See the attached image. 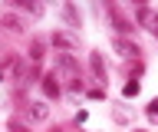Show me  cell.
Listing matches in <instances>:
<instances>
[{
    "instance_id": "1",
    "label": "cell",
    "mask_w": 158,
    "mask_h": 132,
    "mask_svg": "<svg viewBox=\"0 0 158 132\" xmlns=\"http://www.w3.org/2000/svg\"><path fill=\"white\" fill-rule=\"evenodd\" d=\"M56 79H63L69 89L82 92V79H79V63L73 60V53H56Z\"/></svg>"
},
{
    "instance_id": "2",
    "label": "cell",
    "mask_w": 158,
    "mask_h": 132,
    "mask_svg": "<svg viewBox=\"0 0 158 132\" xmlns=\"http://www.w3.org/2000/svg\"><path fill=\"white\" fill-rule=\"evenodd\" d=\"M135 23L142 27V30H148L152 36H158V10H152V7H138V10H135Z\"/></svg>"
},
{
    "instance_id": "3",
    "label": "cell",
    "mask_w": 158,
    "mask_h": 132,
    "mask_svg": "<svg viewBox=\"0 0 158 132\" xmlns=\"http://www.w3.org/2000/svg\"><path fill=\"white\" fill-rule=\"evenodd\" d=\"M112 50H115L122 60H138V56H142V46L125 40V36H115V40H112Z\"/></svg>"
},
{
    "instance_id": "4",
    "label": "cell",
    "mask_w": 158,
    "mask_h": 132,
    "mask_svg": "<svg viewBox=\"0 0 158 132\" xmlns=\"http://www.w3.org/2000/svg\"><path fill=\"white\" fill-rule=\"evenodd\" d=\"M49 43H53L56 50H63V53H73V50H79V36H73L69 30H56L53 36H49Z\"/></svg>"
},
{
    "instance_id": "5",
    "label": "cell",
    "mask_w": 158,
    "mask_h": 132,
    "mask_svg": "<svg viewBox=\"0 0 158 132\" xmlns=\"http://www.w3.org/2000/svg\"><path fill=\"white\" fill-rule=\"evenodd\" d=\"M27 119H30V122H46V119H49V106H46V99H33V102H27Z\"/></svg>"
},
{
    "instance_id": "6",
    "label": "cell",
    "mask_w": 158,
    "mask_h": 132,
    "mask_svg": "<svg viewBox=\"0 0 158 132\" xmlns=\"http://www.w3.org/2000/svg\"><path fill=\"white\" fill-rule=\"evenodd\" d=\"M89 70H92V76H96L102 86H106L109 70H106V60H102V53H89Z\"/></svg>"
},
{
    "instance_id": "7",
    "label": "cell",
    "mask_w": 158,
    "mask_h": 132,
    "mask_svg": "<svg viewBox=\"0 0 158 132\" xmlns=\"http://www.w3.org/2000/svg\"><path fill=\"white\" fill-rule=\"evenodd\" d=\"M0 23H3L10 33H27V20H23V17H17V13H3V17H0Z\"/></svg>"
},
{
    "instance_id": "8",
    "label": "cell",
    "mask_w": 158,
    "mask_h": 132,
    "mask_svg": "<svg viewBox=\"0 0 158 132\" xmlns=\"http://www.w3.org/2000/svg\"><path fill=\"white\" fill-rule=\"evenodd\" d=\"M43 92H46L49 99H56V96H59V79H56V73L43 76Z\"/></svg>"
},
{
    "instance_id": "9",
    "label": "cell",
    "mask_w": 158,
    "mask_h": 132,
    "mask_svg": "<svg viewBox=\"0 0 158 132\" xmlns=\"http://www.w3.org/2000/svg\"><path fill=\"white\" fill-rule=\"evenodd\" d=\"M109 17H112V23H115V30H118V33H132V30H135V27H132V20H125L118 10H109Z\"/></svg>"
},
{
    "instance_id": "10",
    "label": "cell",
    "mask_w": 158,
    "mask_h": 132,
    "mask_svg": "<svg viewBox=\"0 0 158 132\" xmlns=\"http://www.w3.org/2000/svg\"><path fill=\"white\" fill-rule=\"evenodd\" d=\"M63 17H66L69 27H76V30H79V13H76V7H73V0H63Z\"/></svg>"
},
{
    "instance_id": "11",
    "label": "cell",
    "mask_w": 158,
    "mask_h": 132,
    "mask_svg": "<svg viewBox=\"0 0 158 132\" xmlns=\"http://www.w3.org/2000/svg\"><path fill=\"white\" fill-rule=\"evenodd\" d=\"M10 3H17V7H23V10H30L33 17H40V13H43V3H36V0H10Z\"/></svg>"
},
{
    "instance_id": "12",
    "label": "cell",
    "mask_w": 158,
    "mask_h": 132,
    "mask_svg": "<svg viewBox=\"0 0 158 132\" xmlns=\"http://www.w3.org/2000/svg\"><path fill=\"white\" fill-rule=\"evenodd\" d=\"M40 60H43V40H33V43H30V63L36 66Z\"/></svg>"
},
{
    "instance_id": "13",
    "label": "cell",
    "mask_w": 158,
    "mask_h": 132,
    "mask_svg": "<svg viewBox=\"0 0 158 132\" xmlns=\"http://www.w3.org/2000/svg\"><path fill=\"white\" fill-rule=\"evenodd\" d=\"M138 89H142V86H138V79H132V83H125L122 96H125V99H132V96H138Z\"/></svg>"
},
{
    "instance_id": "14",
    "label": "cell",
    "mask_w": 158,
    "mask_h": 132,
    "mask_svg": "<svg viewBox=\"0 0 158 132\" xmlns=\"http://www.w3.org/2000/svg\"><path fill=\"white\" fill-rule=\"evenodd\" d=\"M145 116H148V119H152V122H158V99H152V102H148Z\"/></svg>"
},
{
    "instance_id": "15",
    "label": "cell",
    "mask_w": 158,
    "mask_h": 132,
    "mask_svg": "<svg viewBox=\"0 0 158 132\" xmlns=\"http://www.w3.org/2000/svg\"><path fill=\"white\" fill-rule=\"evenodd\" d=\"M7 129H10V132H30V129H27V126H23L20 119H10V126H7Z\"/></svg>"
},
{
    "instance_id": "16",
    "label": "cell",
    "mask_w": 158,
    "mask_h": 132,
    "mask_svg": "<svg viewBox=\"0 0 158 132\" xmlns=\"http://www.w3.org/2000/svg\"><path fill=\"white\" fill-rule=\"evenodd\" d=\"M132 3H138V7H148V0H132Z\"/></svg>"
},
{
    "instance_id": "17",
    "label": "cell",
    "mask_w": 158,
    "mask_h": 132,
    "mask_svg": "<svg viewBox=\"0 0 158 132\" xmlns=\"http://www.w3.org/2000/svg\"><path fill=\"white\" fill-rule=\"evenodd\" d=\"M3 79H7V76H3V73H0V83H3Z\"/></svg>"
},
{
    "instance_id": "18",
    "label": "cell",
    "mask_w": 158,
    "mask_h": 132,
    "mask_svg": "<svg viewBox=\"0 0 158 132\" xmlns=\"http://www.w3.org/2000/svg\"><path fill=\"white\" fill-rule=\"evenodd\" d=\"M49 132H63V129H49Z\"/></svg>"
},
{
    "instance_id": "19",
    "label": "cell",
    "mask_w": 158,
    "mask_h": 132,
    "mask_svg": "<svg viewBox=\"0 0 158 132\" xmlns=\"http://www.w3.org/2000/svg\"><path fill=\"white\" fill-rule=\"evenodd\" d=\"M132 132H145V129H132Z\"/></svg>"
}]
</instances>
